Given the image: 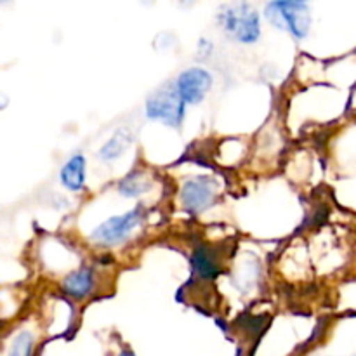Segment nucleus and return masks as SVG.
Wrapping results in <instances>:
<instances>
[{
    "label": "nucleus",
    "mask_w": 356,
    "mask_h": 356,
    "mask_svg": "<svg viewBox=\"0 0 356 356\" xmlns=\"http://www.w3.org/2000/svg\"><path fill=\"white\" fill-rule=\"evenodd\" d=\"M222 30L240 44H254L261 35L259 14L249 3L225 6L218 14Z\"/></svg>",
    "instance_id": "obj_1"
},
{
    "label": "nucleus",
    "mask_w": 356,
    "mask_h": 356,
    "mask_svg": "<svg viewBox=\"0 0 356 356\" xmlns=\"http://www.w3.org/2000/svg\"><path fill=\"white\" fill-rule=\"evenodd\" d=\"M271 24L280 30H287L296 38H305L312 26L309 7L305 2H271L264 10Z\"/></svg>",
    "instance_id": "obj_2"
},
{
    "label": "nucleus",
    "mask_w": 356,
    "mask_h": 356,
    "mask_svg": "<svg viewBox=\"0 0 356 356\" xmlns=\"http://www.w3.org/2000/svg\"><path fill=\"white\" fill-rule=\"evenodd\" d=\"M183 99L177 94L172 82L156 89L146 101V115L153 120H162L170 127H179L184 118Z\"/></svg>",
    "instance_id": "obj_3"
},
{
    "label": "nucleus",
    "mask_w": 356,
    "mask_h": 356,
    "mask_svg": "<svg viewBox=\"0 0 356 356\" xmlns=\"http://www.w3.org/2000/svg\"><path fill=\"white\" fill-rule=\"evenodd\" d=\"M143 218H145V207L138 205V207L132 209L127 214L115 216V218H110L103 225L97 226L90 233V240L104 247L118 245L124 240H127L129 235L141 225Z\"/></svg>",
    "instance_id": "obj_4"
},
{
    "label": "nucleus",
    "mask_w": 356,
    "mask_h": 356,
    "mask_svg": "<svg viewBox=\"0 0 356 356\" xmlns=\"http://www.w3.org/2000/svg\"><path fill=\"white\" fill-rule=\"evenodd\" d=\"M216 200V181L198 176L188 179L181 190V204L188 212H202Z\"/></svg>",
    "instance_id": "obj_5"
},
{
    "label": "nucleus",
    "mask_w": 356,
    "mask_h": 356,
    "mask_svg": "<svg viewBox=\"0 0 356 356\" xmlns=\"http://www.w3.org/2000/svg\"><path fill=\"white\" fill-rule=\"evenodd\" d=\"M174 86L184 104H198L211 90L212 76L202 68H190L177 76Z\"/></svg>",
    "instance_id": "obj_6"
},
{
    "label": "nucleus",
    "mask_w": 356,
    "mask_h": 356,
    "mask_svg": "<svg viewBox=\"0 0 356 356\" xmlns=\"http://www.w3.org/2000/svg\"><path fill=\"white\" fill-rule=\"evenodd\" d=\"M61 183L70 191H80L86 184V159L83 155H75L65 163L61 169Z\"/></svg>",
    "instance_id": "obj_7"
},
{
    "label": "nucleus",
    "mask_w": 356,
    "mask_h": 356,
    "mask_svg": "<svg viewBox=\"0 0 356 356\" xmlns=\"http://www.w3.org/2000/svg\"><path fill=\"white\" fill-rule=\"evenodd\" d=\"M92 284H94V278H92V271L89 268H79L76 271L70 273L68 277L65 278L63 282V289L68 296L75 299H83L86 296L90 294L92 291Z\"/></svg>",
    "instance_id": "obj_8"
},
{
    "label": "nucleus",
    "mask_w": 356,
    "mask_h": 356,
    "mask_svg": "<svg viewBox=\"0 0 356 356\" xmlns=\"http://www.w3.org/2000/svg\"><path fill=\"white\" fill-rule=\"evenodd\" d=\"M191 264H193L195 273L200 275L204 280H214L221 273V266L218 264L214 252L209 247H197L191 256Z\"/></svg>",
    "instance_id": "obj_9"
},
{
    "label": "nucleus",
    "mask_w": 356,
    "mask_h": 356,
    "mask_svg": "<svg viewBox=\"0 0 356 356\" xmlns=\"http://www.w3.org/2000/svg\"><path fill=\"white\" fill-rule=\"evenodd\" d=\"M152 188V179L143 170H132L118 183V191L124 197H139Z\"/></svg>",
    "instance_id": "obj_10"
},
{
    "label": "nucleus",
    "mask_w": 356,
    "mask_h": 356,
    "mask_svg": "<svg viewBox=\"0 0 356 356\" xmlns=\"http://www.w3.org/2000/svg\"><path fill=\"white\" fill-rule=\"evenodd\" d=\"M132 143V134L129 129H120L113 134V138L106 143V145L101 148L99 159L104 162H111V160H117L125 149L131 146Z\"/></svg>",
    "instance_id": "obj_11"
},
{
    "label": "nucleus",
    "mask_w": 356,
    "mask_h": 356,
    "mask_svg": "<svg viewBox=\"0 0 356 356\" xmlns=\"http://www.w3.org/2000/svg\"><path fill=\"white\" fill-rule=\"evenodd\" d=\"M33 353V336L30 332H21L14 339L9 356H31Z\"/></svg>",
    "instance_id": "obj_12"
},
{
    "label": "nucleus",
    "mask_w": 356,
    "mask_h": 356,
    "mask_svg": "<svg viewBox=\"0 0 356 356\" xmlns=\"http://www.w3.org/2000/svg\"><path fill=\"white\" fill-rule=\"evenodd\" d=\"M7 106V97L3 96L2 92H0V110H2V108H6Z\"/></svg>",
    "instance_id": "obj_13"
},
{
    "label": "nucleus",
    "mask_w": 356,
    "mask_h": 356,
    "mask_svg": "<svg viewBox=\"0 0 356 356\" xmlns=\"http://www.w3.org/2000/svg\"><path fill=\"white\" fill-rule=\"evenodd\" d=\"M118 356H136V355H134V353H132V351L125 350V351H122V353H120V355H118Z\"/></svg>",
    "instance_id": "obj_14"
}]
</instances>
